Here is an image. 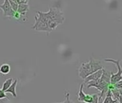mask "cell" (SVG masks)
<instances>
[{"label": "cell", "instance_id": "1", "mask_svg": "<svg viewBox=\"0 0 122 103\" xmlns=\"http://www.w3.org/2000/svg\"><path fill=\"white\" fill-rule=\"evenodd\" d=\"M35 19V22L32 26V29L37 32H45L48 34L51 32L48 27V18L45 12H37Z\"/></svg>", "mask_w": 122, "mask_h": 103}, {"label": "cell", "instance_id": "2", "mask_svg": "<svg viewBox=\"0 0 122 103\" xmlns=\"http://www.w3.org/2000/svg\"><path fill=\"white\" fill-rule=\"evenodd\" d=\"M49 19L57 23L58 25L63 24L65 21V17L63 13L58 8L56 7H49V11L47 12Z\"/></svg>", "mask_w": 122, "mask_h": 103}, {"label": "cell", "instance_id": "3", "mask_svg": "<svg viewBox=\"0 0 122 103\" xmlns=\"http://www.w3.org/2000/svg\"><path fill=\"white\" fill-rule=\"evenodd\" d=\"M105 62H111L113 63L114 65H116V67L118 69V72L116 73H111V80H110V82L111 84H115L116 82H118V81L122 80V68H121V60H114L112 59H105L104 60Z\"/></svg>", "mask_w": 122, "mask_h": 103}, {"label": "cell", "instance_id": "4", "mask_svg": "<svg viewBox=\"0 0 122 103\" xmlns=\"http://www.w3.org/2000/svg\"><path fill=\"white\" fill-rule=\"evenodd\" d=\"M92 73H93V72L91 70V65H90L89 62H83L78 69V75L83 80H84L86 77H88L89 75H91Z\"/></svg>", "mask_w": 122, "mask_h": 103}, {"label": "cell", "instance_id": "5", "mask_svg": "<svg viewBox=\"0 0 122 103\" xmlns=\"http://www.w3.org/2000/svg\"><path fill=\"white\" fill-rule=\"evenodd\" d=\"M0 9L2 11L3 16L5 17H12L13 18L15 12L12 8L9 0H5L4 3L2 5H0Z\"/></svg>", "mask_w": 122, "mask_h": 103}, {"label": "cell", "instance_id": "6", "mask_svg": "<svg viewBox=\"0 0 122 103\" xmlns=\"http://www.w3.org/2000/svg\"><path fill=\"white\" fill-rule=\"evenodd\" d=\"M102 72H103V69L98 70L96 71L95 72L89 75L88 77H86L84 79V84H86L88 82H90V81H95V80H98L101 77Z\"/></svg>", "mask_w": 122, "mask_h": 103}, {"label": "cell", "instance_id": "7", "mask_svg": "<svg viewBox=\"0 0 122 103\" xmlns=\"http://www.w3.org/2000/svg\"><path fill=\"white\" fill-rule=\"evenodd\" d=\"M30 7L27 3H21L18 5L17 12H19L22 17H26L27 12L29 11Z\"/></svg>", "mask_w": 122, "mask_h": 103}, {"label": "cell", "instance_id": "8", "mask_svg": "<svg viewBox=\"0 0 122 103\" xmlns=\"http://www.w3.org/2000/svg\"><path fill=\"white\" fill-rule=\"evenodd\" d=\"M17 80L15 79V80L13 81L12 84L10 86V87H9L7 89L5 90V92H6V93H10V94L13 96V97H15V98L17 97V93H16V87H17Z\"/></svg>", "mask_w": 122, "mask_h": 103}, {"label": "cell", "instance_id": "9", "mask_svg": "<svg viewBox=\"0 0 122 103\" xmlns=\"http://www.w3.org/2000/svg\"><path fill=\"white\" fill-rule=\"evenodd\" d=\"M105 99L102 101L104 103H112V102H117L118 100L115 99L113 98V95H112V93H111V90L110 88H108L107 92H106V94L104 97Z\"/></svg>", "mask_w": 122, "mask_h": 103}, {"label": "cell", "instance_id": "10", "mask_svg": "<svg viewBox=\"0 0 122 103\" xmlns=\"http://www.w3.org/2000/svg\"><path fill=\"white\" fill-rule=\"evenodd\" d=\"M10 70L11 67L10 66V65L8 64H3L0 67V72H1L2 75H8L10 72Z\"/></svg>", "mask_w": 122, "mask_h": 103}, {"label": "cell", "instance_id": "11", "mask_svg": "<svg viewBox=\"0 0 122 103\" xmlns=\"http://www.w3.org/2000/svg\"><path fill=\"white\" fill-rule=\"evenodd\" d=\"M83 86H84V83L81 84L78 93V100L80 102H83L85 97H86V94L83 92Z\"/></svg>", "mask_w": 122, "mask_h": 103}, {"label": "cell", "instance_id": "12", "mask_svg": "<svg viewBox=\"0 0 122 103\" xmlns=\"http://www.w3.org/2000/svg\"><path fill=\"white\" fill-rule=\"evenodd\" d=\"M13 80H13L12 78H9V79L6 80L5 81V82L3 83V84H2V89L4 91H5L6 89H7L10 87V86L12 84Z\"/></svg>", "mask_w": 122, "mask_h": 103}, {"label": "cell", "instance_id": "13", "mask_svg": "<svg viewBox=\"0 0 122 103\" xmlns=\"http://www.w3.org/2000/svg\"><path fill=\"white\" fill-rule=\"evenodd\" d=\"M9 2H10V4L12 8L13 9V10H14L15 12H17V7H18V4H17L15 1H14V0H9Z\"/></svg>", "mask_w": 122, "mask_h": 103}, {"label": "cell", "instance_id": "14", "mask_svg": "<svg viewBox=\"0 0 122 103\" xmlns=\"http://www.w3.org/2000/svg\"><path fill=\"white\" fill-rule=\"evenodd\" d=\"M83 102H88V103H93V96H92V94H86V97H85Z\"/></svg>", "mask_w": 122, "mask_h": 103}, {"label": "cell", "instance_id": "15", "mask_svg": "<svg viewBox=\"0 0 122 103\" xmlns=\"http://www.w3.org/2000/svg\"><path fill=\"white\" fill-rule=\"evenodd\" d=\"M10 99L8 98V96L7 95L5 91H4L2 89H0V99Z\"/></svg>", "mask_w": 122, "mask_h": 103}, {"label": "cell", "instance_id": "16", "mask_svg": "<svg viewBox=\"0 0 122 103\" xmlns=\"http://www.w3.org/2000/svg\"><path fill=\"white\" fill-rule=\"evenodd\" d=\"M92 96H93V103H97V102H98L99 95L98 94H92Z\"/></svg>", "mask_w": 122, "mask_h": 103}, {"label": "cell", "instance_id": "17", "mask_svg": "<svg viewBox=\"0 0 122 103\" xmlns=\"http://www.w3.org/2000/svg\"><path fill=\"white\" fill-rule=\"evenodd\" d=\"M113 86L118 89H122V80L118 81V82H116L115 84H113Z\"/></svg>", "mask_w": 122, "mask_h": 103}, {"label": "cell", "instance_id": "18", "mask_svg": "<svg viewBox=\"0 0 122 103\" xmlns=\"http://www.w3.org/2000/svg\"><path fill=\"white\" fill-rule=\"evenodd\" d=\"M65 96H66V100L64 101V102H70V99H69V97H70V93L69 92H66L65 93Z\"/></svg>", "mask_w": 122, "mask_h": 103}, {"label": "cell", "instance_id": "19", "mask_svg": "<svg viewBox=\"0 0 122 103\" xmlns=\"http://www.w3.org/2000/svg\"><path fill=\"white\" fill-rule=\"evenodd\" d=\"M120 103H122V94H120L119 96V98H118V100Z\"/></svg>", "mask_w": 122, "mask_h": 103}, {"label": "cell", "instance_id": "20", "mask_svg": "<svg viewBox=\"0 0 122 103\" xmlns=\"http://www.w3.org/2000/svg\"><path fill=\"white\" fill-rule=\"evenodd\" d=\"M22 3H27L28 2V0H21Z\"/></svg>", "mask_w": 122, "mask_h": 103}]
</instances>
